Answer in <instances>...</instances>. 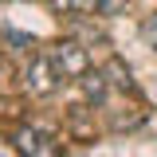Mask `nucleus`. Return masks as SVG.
Listing matches in <instances>:
<instances>
[{
	"label": "nucleus",
	"instance_id": "1",
	"mask_svg": "<svg viewBox=\"0 0 157 157\" xmlns=\"http://www.w3.org/2000/svg\"><path fill=\"white\" fill-rule=\"evenodd\" d=\"M47 55H51V63H55V71H59L63 82H78V78L90 71V51L78 39H59Z\"/></svg>",
	"mask_w": 157,
	"mask_h": 157
},
{
	"label": "nucleus",
	"instance_id": "2",
	"mask_svg": "<svg viewBox=\"0 0 157 157\" xmlns=\"http://www.w3.org/2000/svg\"><path fill=\"white\" fill-rule=\"evenodd\" d=\"M63 82L55 71V63H51V55H32L28 59V67H24V86H28V94L32 98H47V94H55V86Z\"/></svg>",
	"mask_w": 157,
	"mask_h": 157
},
{
	"label": "nucleus",
	"instance_id": "3",
	"mask_svg": "<svg viewBox=\"0 0 157 157\" xmlns=\"http://www.w3.org/2000/svg\"><path fill=\"white\" fill-rule=\"evenodd\" d=\"M12 145H16L20 157H59V141L47 130H36V126H20L12 134Z\"/></svg>",
	"mask_w": 157,
	"mask_h": 157
},
{
	"label": "nucleus",
	"instance_id": "4",
	"mask_svg": "<svg viewBox=\"0 0 157 157\" xmlns=\"http://www.w3.org/2000/svg\"><path fill=\"white\" fill-rule=\"evenodd\" d=\"M78 86H82L86 102H94V106H102V102H106V94H110V78L102 75V71H94V67L78 78Z\"/></svg>",
	"mask_w": 157,
	"mask_h": 157
},
{
	"label": "nucleus",
	"instance_id": "5",
	"mask_svg": "<svg viewBox=\"0 0 157 157\" xmlns=\"http://www.w3.org/2000/svg\"><path fill=\"white\" fill-rule=\"evenodd\" d=\"M102 75L110 78V86H118V90H126V94H137V82H134V75H130V67L122 63V59H110L106 67H102Z\"/></svg>",
	"mask_w": 157,
	"mask_h": 157
},
{
	"label": "nucleus",
	"instance_id": "6",
	"mask_svg": "<svg viewBox=\"0 0 157 157\" xmlns=\"http://www.w3.org/2000/svg\"><path fill=\"white\" fill-rule=\"evenodd\" d=\"M47 8L55 16H90L98 12V0H47Z\"/></svg>",
	"mask_w": 157,
	"mask_h": 157
},
{
	"label": "nucleus",
	"instance_id": "7",
	"mask_svg": "<svg viewBox=\"0 0 157 157\" xmlns=\"http://www.w3.org/2000/svg\"><path fill=\"white\" fill-rule=\"evenodd\" d=\"M141 43L149 51H157V12H149V16L141 20Z\"/></svg>",
	"mask_w": 157,
	"mask_h": 157
},
{
	"label": "nucleus",
	"instance_id": "8",
	"mask_svg": "<svg viewBox=\"0 0 157 157\" xmlns=\"http://www.w3.org/2000/svg\"><path fill=\"white\" fill-rule=\"evenodd\" d=\"M126 4L130 0H98V16H118V12H126Z\"/></svg>",
	"mask_w": 157,
	"mask_h": 157
}]
</instances>
